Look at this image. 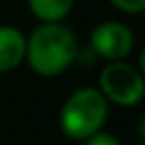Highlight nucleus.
<instances>
[{
  "label": "nucleus",
  "instance_id": "f03ea898",
  "mask_svg": "<svg viewBox=\"0 0 145 145\" xmlns=\"http://www.w3.org/2000/svg\"><path fill=\"white\" fill-rule=\"evenodd\" d=\"M107 120V99L99 88H80L72 93L61 107V131L74 141H86L99 133Z\"/></svg>",
  "mask_w": 145,
  "mask_h": 145
},
{
  "label": "nucleus",
  "instance_id": "f257e3e1",
  "mask_svg": "<svg viewBox=\"0 0 145 145\" xmlns=\"http://www.w3.org/2000/svg\"><path fill=\"white\" fill-rule=\"evenodd\" d=\"M78 53L76 36L61 21L42 23L25 40L29 67L40 76H57L74 63Z\"/></svg>",
  "mask_w": 145,
  "mask_h": 145
},
{
  "label": "nucleus",
  "instance_id": "39448f33",
  "mask_svg": "<svg viewBox=\"0 0 145 145\" xmlns=\"http://www.w3.org/2000/svg\"><path fill=\"white\" fill-rule=\"evenodd\" d=\"M25 57V36L13 25H0V74L11 72Z\"/></svg>",
  "mask_w": 145,
  "mask_h": 145
},
{
  "label": "nucleus",
  "instance_id": "1a4fd4ad",
  "mask_svg": "<svg viewBox=\"0 0 145 145\" xmlns=\"http://www.w3.org/2000/svg\"><path fill=\"white\" fill-rule=\"evenodd\" d=\"M139 67H141V72L145 74V48L141 51V55H139Z\"/></svg>",
  "mask_w": 145,
  "mask_h": 145
},
{
  "label": "nucleus",
  "instance_id": "9d476101",
  "mask_svg": "<svg viewBox=\"0 0 145 145\" xmlns=\"http://www.w3.org/2000/svg\"><path fill=\"white\" fill-rule=\"evenodd\" d=\"M139 131H141V137H143V141H145V118L141 120V126H139Z\"/></svg>",
  "mask_w": 145,
  "mask_h": 145
},
{
  "label": "nucleus",
  "instance_id": "7ed1b4c3",
  "mask_svg": "<svg viewBox=\"0 0 145 145\" xmlns=\"http://www.w3.org/2000/svg\"><path fill=\"white\" fill-rule=\"evenodd\" d=\"M99 91L103 93L107 101L131 107L143 99L145 80L141 72H137V67L114 61L107 67H103L101 76H99Z\"/></svg>",
  "mask_w": 145,
  "mask_h": 145
},
{
  "label": "nucleus",
  "instance_id": "0eeeda50",
  "mask_svg": "<svg viewBox=\"0 0 145 145\" xmlns=\"http://www.w3.org/2000/svg\"><path fill=\"white\" fill-rule=\"evenodd\" d=\"M118 11L128 13V15H137L145 11V0H109Z\"/></svg>",
  "mask_w": 145,
  "mask_h": 145
},
{
  "label": "nucleus",
  "instance_id": "423d86ee",
  "mask_svg": "<svg viewBox=\"0 0 145 145\" xmlns=\"http://www.w3.org/2000/svg\"><path fill=\"white\" fill-rule=\"evenodd\" d=\"M27 4L42 23L63 21L74 8V0H27Z\"/></svg>",
  "mask_w": 145,
  "mask_h": 145
},
{
  "label": "nucleus",
  "instance_id": "6e6552de",
  "mask_svg": "<svg viewBox=\"0 0 145 145\" xmlns=\"http://www.w3.org/2000/svg\"><path fill=\"white\" fill-rule=\"evenodd\" d=\"M86 145H122V143H120L114 135L99 131V133H95V135H91V137L86 139Z\"/></svg>",
  "mask_w": 145,
  "mask_h": 145
},
{
  "label": "nucleus",
  "instance_id": "20e7f679",
  "mask_svg": "<svg viewBox=\"0 0 145 145\" xmlns=\"http://www.w3.org/2000/svg\"><path fill=\"white\" fill-rule=\"evenodd\" d=\"M133 32L120 21L99 23L91 34V51L107 61H120L133 51Z\"/></svg>",
  "mask_w": 145,
  "mask_h": 145
}]
</instances>
